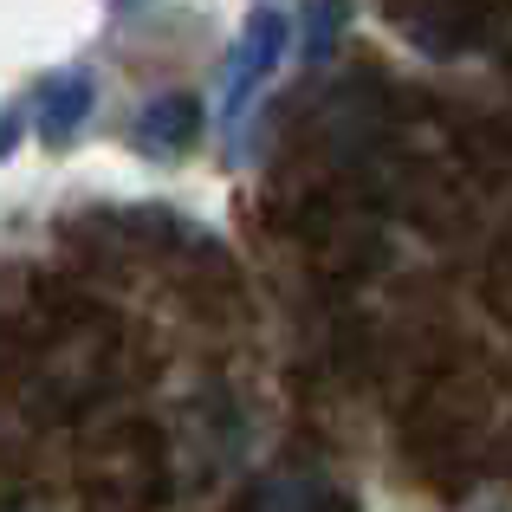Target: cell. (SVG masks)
<instances>
[{
	"instance_id": "4",
	"label": "cell",
	"mask_w": 512,
	"mask_h": 512,
	"mask_svg": "<svg viewBox=\"0 0 512 512\" xmlns=\"http://www.w3.org/2000/svg\"><path fill=\"white\" fill-rule=\"evenodd\" d=\"M20 130H26V111L13 104V111H0V163L13 156V143H20Z\"/></svg>"
},
{
	"instance_id": "2",
	"label": "cell",
	"mask_w": 512,
	"mask_h": 512,
	"mask_svg": "<svg viewBox=\"0 0 512 512\" xmlns=\"http://www.w3.org/2000/svg\"><path fill=\"white\" fill-rule=\"evenodd\" d=\"M279 39H286V20H279V13H260V20L247 26V39H240V59H234V72H227V117L247 111V91L260 85V72L279 59Z\"/></svg>"
},
{
	"instance_id": "1",
	"label": "cell",
	"mask_w": 512,
	"mask_h": 512,
	"mask_svg": "<svg viewBox=\"0 0 512 512\" xmlns=\"http://www.w3.org/2000/svg\"><path fill=\"white\" fill-rule=\"evenodd\" d=\"M91 98H98V85H91L85 72H52L33 98V137L46 143V150H65V143L78 137V124L91 117Z\"/></svg>"
},
{
	"instance_id": "3",
	"label": "cell",
	"mask_w": 512,
	"mask_h": 512,
	"mask_svg": "<svg viewBox=\"0 0 512 512\" xmlns=\"http://www.w3.org/2000/svg\"><path fill=\"white\" fill-rule=\"evenodd\" d=\"M195 137H201V104L195 98H156L150 111L137 117V143L156 150V156H182Z\"/></svg>"
}]
</instances>
